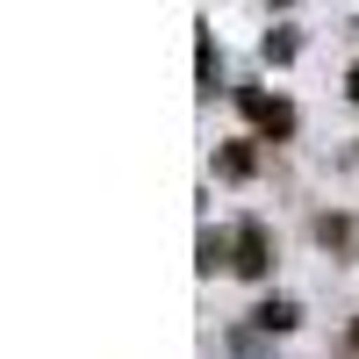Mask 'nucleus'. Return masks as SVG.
<instances>
[{"instance_id": "1", "label": "nucleus", "mask_w": 359, "mask_h": 359, "mask_svg": "<svg viewBox=\"0 0 359 359\" xmlns=\"http://www.w3.org/2000/svg\"><path fill=\"white\" fill-rule=\"evenodd\" d=\"M266 266H273V245H266V223H237L230 230V273H245V280H266Z\"/></svg>"}, {"instance_id": "2", "label": "nucleus", "mask_w": 359, "mask_h": 359, "mask_svg": "<svg viewBox=\"0 0 359 359\" xmlns=\"http://www.w3.org/2000/svg\"><path fill=\"white\" fill-rule=\"evenodd\" d=\"M237 108L252 115V123L266 130V137H294V108L280 101V94H259V86H237Z\"/></svg>"}, {"instance_id": "3", "label": "nucleus", "mask_w": 359, "mask_h": 359, "mask_svg": "<svg viewBox=\"0 0 359 359\" xmlns=\"http://www.w3.org/2000/svg\"><path fill=\"white\" fill-rule=\"evenodd\" d=\"M302 323V309L287 302V294H266V302L252 309V331H266V338H280V331H294Z\"/></svg>"}, {"instance_id": "4", "label": "nucleus", "mask_w": 359, "mask_h": 359, "mask_svg": "<svg viewBox=\"0 0 359 359\" xmlns=\"http://www.w3.org/2000/svg\"><path fill=\"white\" fill-rule=\"evenodd\" d=\"M316 245H331V252L359 259V223H352V216H316Z\"/></svg>"}, {"instance_id": "5", "label": "nucleus", "mask_w": 359, "mask_h": 359, "mask_svg": "<svg viewBox=\"0 0 359 359\" xmlns=\"http://www.w3.org/2000/svg\"><path fill=\"white\" fill-rule=\"evenodd\" d=\"M216 172H223V180H252V172H259V151H252V137L223 144V151H216Z\"/></svg>"}, {"instance_id": "6", "label": "nucleus", "mask_w": 359, "mask_h": 359, "mask_svg": "<svg viewBox=\"0 0 359 359\" xmlns=\"http://www.w3.org/2000/svg\"><path fill=\"white\" fill-rule=\"evenodd\" d=\"M230 352L237 359H273V338L266 331H230Z\"/></svg>"}, {"instance_id": "7", "label": "nucleus", "mask_w": 359, "mask_h": 359, "mask_svg": "<svg viewBox=\"0 0 359 359\" xmlns=\"http://www.w3.org/2000/svg\"><path fill=\"white\" fill-rule=\"evenodd\" d=\"M294 50H302V36H294V29H266V65H287Z\"/></svg>"}, {"instance_id": "8", "label": "nucleus", "mask_w": 359, "mask_h": 359, "mask_svg": "<svg viewBox=\"0 0 359 359\" xmlns=\"http://www.w3.org/2000/svg\"><path fill=\"white\" fill-rule=\"evenodd\" d=\"M216 266H230V237L223 230H201V273H216Z\"/></svg>"}, {"instance_id": "9", "label": "nucleus", "mask_w": 359, "mask_h": 359, "mask_svg": "<svg viewBox=\"0 0 359 359\" xmlns=\"http://www.w3.org/2000/svg\"><path fill=\"white\" fill-rule=\"evenodd\" d=\"M345 94H352V101H359V65H352V72H345Z\"/></svg>"}, {"instance_id": "10", "label": "nucleus", "mask_w": 359, "mask_h": 359, "mask_svg": "<svg viewBox=\"0 0 359 359\" xmlns=\"http://www.w3.org/2000/svg\"><path fill=\"white\" fill-rule=\"evenodd\" d=\"M352 352H359V323H352Z\"/></svg>"}]
</instances>
